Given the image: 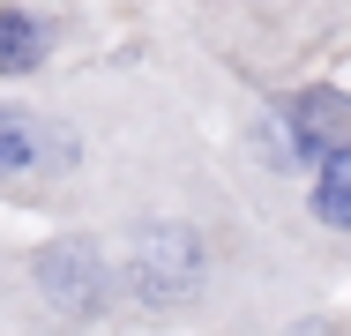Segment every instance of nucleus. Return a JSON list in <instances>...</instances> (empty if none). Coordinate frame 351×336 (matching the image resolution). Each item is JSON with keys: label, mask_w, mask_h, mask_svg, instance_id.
<instances>
[{"label": "nucleus", "mask_w": 351, "mask_h": 336, "mask_svg": "<svg viewBox=\"0 0 351 336\" xmlns=\"http://www.w3.org/2000/svg\"><path fill=\"white\" fill-rule=\"evenodd\" d=\"M210 336H351V307H344V291L277 299V307H254V314H239V322H224Z\"/></svg>", "instance_id": "4"}, {"label": "nucleus", "mask_w": 351, "mask_h": 336, "mask_svg": "<svg viewBox=\"0 0 351 336\" xmlns=\"http://www.w3.org/2000/svg\"><path fill=\"white\" fill-rule=\"evenodd\" d=\"M90 8L112 23V38H149V30H157V8H165V0H90Z\"/></svg>", "instance_id": "5"}, {"label": "nucleus", "mask_w": 351, "mask_h": 336, "mask_svg": "<svg viewBox=\"0 0 351 336\" xmlns=\"http://www.w3.org/2000/svg\"><path fill=\"white\" fill-rule=\"evenodd\" d=\"M112 45L90 0H0V90H45Z\"/></svg>", "instance_id": "3"}, {"label": "nucleus", "mask_w": 351, "mask_h": 336, "mask_svg": "<svg viewBox=\"0 0 351 336\" xmlns=\"http://www.w3.org/2000/svg\"><path fill=\"white\" fill-rule=\"evenodd\" d=\"M0 217L90 224V142L60 82L0 90Z\"/></svg>", "instance_id": "2"}, {"label": "nucleus", "mask_w": 351, "mask_h": 336, "mask_svg": "<svg viewBox=\"0 0 351 336\" xmlns=\"http://www.w3.org/2000/svg\"><path fill=\"white\" fill-rule=\"evenodd\" d=\"M149 38H172L232 90H262L344 53L351 0H165Z\"/></svg>", "instance_id": "1"}]
</instances>
